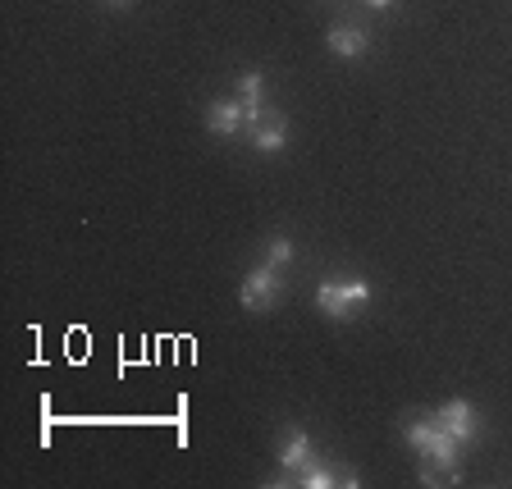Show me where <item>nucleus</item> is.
Instances as JSON below:
<instances>
[{"instance_id": "obj_1", "label": "nucleus", "mask_w": 512, "mask_h": 489, "mask_svg": "<svg viewBox=\"0 0 512 489\" xmlns=\"http://www.w3.org/2000/svg\"><path fill=\"white\" fill-rule=\"evenodd\" d=\"M407 448L421 453V485H458V439L439 426V416H416L403 426Z\"/></svg>"}, {"instance_id": "obj_3", "label": "nucleus", "mask_w": 512, "mask_h": 489, "mask_svg": "<svg viewBox=\"0 0 512 489\" xmlns=\"http://www.w3.org/2000/svg\"><path fill=\"white\" fill-rule=\"evenodd\" d=\"M284 293H288V270L261 261V266H256L252 275L243 279V288H238V302H243V311H270L279 298H284Z\"/></svg>"}, {"instance_id": "obj_7", "label": "nucleus", "mask_w": 512, "mask_h": 489, "mask_svg": "<svg viewBox=\"0 0 512 489\" xmlns=\"http://www.w3.org/2000/svg\"><path fill=\"white\" fill-rule=\"evenodd\" d=\"M206 128H211L215 138H238V133H247V119H243V106L234 101H211L206 106Z\"/></svg>"}, {"instance_id": "obj_12", "label": "nucleus", "mask_w": 512, "mask_h": 489, "mask_svg": "<svg viewBox=\"0 0 512 489\" xmlns=\"http://www.w3.org/2000/svg\"><path fill=\"white\" fill-rule=\"evenodd\" d=\"M366 5H371V10H389V5H394V0H366Z\"/></svg>"}, {"instance_id": "obj_4", "label": "nucleus", "mask_w": 512, "mask_h": 489, "mask_svg": "<svg viewBox=\"0 0 512 489\" xmlns=\"http://www.w3.org/2000/svg\"><path fill=\"white\" fill-rule=\"evenodd\" d=\"M439 426L448 430V435L458 439V444H471V439L480 435V421H476V407L467 403V398H448L444 407H439Z\"/></svg>"}, {"instance_id": "obj_8", "label": "nucleus", "mask_w": 512, "mask_h": 489, "mask_svg": "<svg viewBox=\"0 0 512 489\" xmlns=\"http://www.w3.org/2000/svg\"><path fill=\"white\" fill-rule=\"evenodd\" d=\"M238 106H243L247 128L266 115V78H261V69H247V74H238Z\"/></svg>"}, {"instance_id": "obj_10", "label": "nucleus", "mask_w": 512, "mask_h": 489, "mask_svg": "<svg viewBox=\"0 0 512 489\" xmlns=\"http://www.w3.org/2000/svg\"><path fill=\"white\" fill-rule=\"evenodd\" d=\"M307 462H311V439L302 435V430H288L284 444H279V467H284L288 476H298Z\"/></svg>"}, {"instance_id": "obj_9", "label": "nucleus", "mask_w": 512, "mask_h": 489, "mask_svg": "<svg viewBox=\"0 0 512 489\" xmlns=\"http://www.w3.org/2000/svg\"><path fill=\"white\" fill-rule=\"evenodd\" d=\"M330 51L343 55V60H357V55L371 51V37L357 23H339V28H330Z\"/></svg>"}, {"instance_id": "obj_5", "label": "nucleus", "mask_w": 512, "mask_h": 489, "mask_svg": "<svg viewBox=\"0 0 512 489\" xmlns=\"http://www.w3.org/2000/svg\"><path fill=\"white\" fill-rule=\"evenodd\" d=\"M247 133H252V147L261 151V156H275V151H284V142H288V119L266 106V115L256 119Z\"/></svg>"}, {"instance_id": "obj_6", "label": "nucleus", "mask_w": 512, "mask_h": 489, "mask_svg": "<svg viewBox=\"0 0 512 489\" xmlns=\"http://www.w3.org/2000/svg\"><path fill=\"white\" fill-rule=\"evenodd\" d=\"M293 480H298L302 489H334V485H348L352 489V485H357L352 467H334V462H320V458H311Z\"/></svg>"}, {"instance_id": "obj_2", "label": "nucleus", "mask_w": 512, "mask_h": 489, "mask_svg": "<svg viewBox=\"0 0 512 489\" xmlns=\"http://www.w3.org/2000/svg\"><path fill=\"white\" fill-rule=\"evenodd\" d=\"M371 298L375 293L366 279H325V284L316 288V311L339 320V325H352V320L371 307Z\"/></svg>"}, {"instance_id": "obj_13", "label": "nucleus", "mask_w": 512, "mask_h": 489, "mask_svg": "<svg viewBox=\"0 0 512 489\" xmlns=\"http://www.w3.org/2000/svg\"><path fill=\"white\" fill-rule=\"evenodd\" d=\"M115 5H124V0H115Z\"/></svg>"}, {"instance_id": "obj_11", "label": "nucleus", "mask_w": 512, "mask_h": 489, "mask_svg": "<svg viewBox=\"0 0 512 489\" xmlns=\"http://www.w3.org/2000/svg\"><path fill=\"white\" fill-rule=\"evenodd\" d=\"M266 261H270V266H279V270H288V266H293V243H288L284 234H279V238H270V247H266Z\"/></svg>"}]
</instances>
